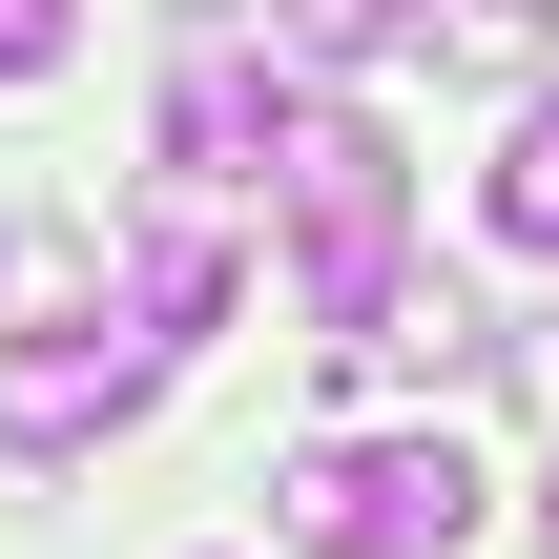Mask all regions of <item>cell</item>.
Listing matches in <instances>:
<instances>
[{"mask_svg":"<svg viewBox=\"0 0 559 559\" xmlns=\"http://www.w3.org/2000/svg\"><path fill=\"white\" fill-rule=\"evenodd\" d=\"M270 228H290V270H311V332L353 353L373 332V290H394V249H415V145L373 124V104H290L270 124Z\"/></svg>","mask_w":559,"mask_h":559,"instance_id":"6da1fadb","label":"cell"},{"mask_svg":"<svg viewBox=\"0 0 559 559\" xmlns=\"http://www.w3.org/2000/svg\"><path fill=\"white\" fill-rule=\"evenodd\" d=\"M270 539L290 559H456L477 539V456L456 436H311L270 477Z\"/></svg>","mask_w":559,"mask_h":559,"instance_id":"7a4b0ae2","label":"cell"},{"mask_svg":"<svg viewBox=\"0 0 559 559\" xmlns=\"http://www.w3.org/2000/svg\"><path fill=\"white\" fill-rule=\"evenodd\" d=\"M270 124H290V41L187 21V62H166V187H270Z\"/></svg>","mask_w":559,"mask_h":559,"instance_id":"3957f363","label":"cell"},{"mask_svg":"<svg viewBox=\"0 0 559 559\" xmlns=\"http://www.w3.org/2000/svg\"><path fill=\"white\" fill-rule=\"evenodd\" d=\"M145 394H166V353H0V436L21 456H104V436H145Z\"/></svg>","mask_w":559,"mask_h":559,"instance_id":"277c9868","label":"cell"},{"mask_svg":"<svg viewBox=\"0 0 559 559\" xmlns=\"http://www.w3.org/2000/svg\"><path fill=\"white\" fill-rule=\"evenodd\" d=\"M124 311H145V353H187V332L228 311V187H166V207L124 228Z\"/></svg>","mask_w":559,"mask_h":559,"instance_id":"5b68a950","label":"cell"},{"mask_svg":"<svg viewBox=\"0 0 559 559\" xmlns=\"http://www.w3.org/2000/svg\"><path fill=\"white\" fill-rule=\"evenodd\" d=\"M477 353H498V311H477L456 270H394V290H373V332H353V373H373V394H456Z\"/></svg>","mask_w":559,"mask_h":559,"instance_id":"8992f818","label":"cell"},{"mask_svg":"<svg viewBox=\"0 0 559 559\" xmlns=\"http://www.w3.org/2000/svg\"><path fill=\"white\" fill-rule=\"evenodd\" d=\"M477 228H498L519 270H559V83L498 124V166H477Z\"/></svg>","mask_w":559,"mask_h":559,"instance_id":"52a82bcc","label":"cell"},{"mask_svg":"<svg viewBox=\"0 0 559 559\" xmlns=\"http://www.w3.org/2000/svg\"><path fill=\"white\" fill-rule=\"evenodd\" d=\"M0 311H21V353L104 332V228H21V249H0Z\"/></svg>","mask_w":559,"mask_h":559,"instance_id":"ba28073f","label":"cell"},{"mask_svg":"<svg viewBox=\"0 0 559 559\" xmlns=\"http://www.w3.org/2000/svg\"><path fill=\"white\" fill-rule=\"evenodd\" d=\"M415 41H436L456 83H539V41H559V0H436Z\"/></svg>","mask_w":559,"mask_h":559,"instance_id":"9c48e42d","label":"cell"},{"mask_svg":"<svg viewBox=\"0 0 559 559\" xmlns=\"http://www.w3.org/2000/svg\"><path fill=\"white\" fill-rule=\"evenodd\" d=\"M415 21H436V0H270L290 62H373V41H415Z\"/></svg>","mask_w":559,"mask_h":559,"instance_id":"30bf717a","label":"cell"},{"mask_svg":"<svg viewBox=\"0 0 559 559\" xmlns=\"http://www.w3.org/2000/svg\"><path fill=\"white\" fill-rule=\"evenodd\" d=\"M62 41H83V0H0V83H62Z\"/></svg>","mask_w":559,"mask_h":559,"instance_id":"8fae6325","label":"cell"},{"mask_svg":"<svg viewBox=\"0 0 559 559\" xmlns=\"http://www.w3.org/2000/svg\"><path fill=\"white\" fill-rule=\"evenodd\" d=\"M498 373H519V415H559V311H519V332H498Z\"/></svg>","mask_w":559,"mask_h":559,"instance_id":"7c38bea8","label":"cell"},{"mask_svg":"<svg viewBox=\"0 0 559 559\" xmlns=\"http://www.w3.org/2000/svg\"><path fill=\"white\" fill-rule=\"evenodd\" d=\"M539 559H559V477H539Z\"/></svg>","mask_w":559,"mask_h":559,"instance_id":"4fadbf2b","label":"cell"}]
</instances>
